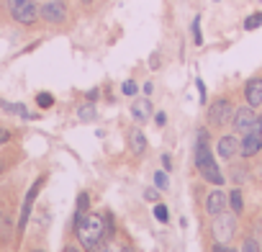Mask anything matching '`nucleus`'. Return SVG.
Returning a JSON list of instances; mask_svg holds the SVG:
<instances>
[{"label":"nucleus","instance_id":"nucleus-1","mask_svg":"<svg viewBox=\"0 0 262 252\" xmlns=\"http://www.w3.org/2000/svg\"><path fill=\"white\" fill-rule=\"evenodd\" d=\"M75 232L77 239L85 249H93L98 242H103L105 234V221L95 214H85V216H75Z\"/></svg>","mask_w":262,"mask_h":252},{"label":"nucleus","instance_id":"nucleus-41","mask_svg":"<svg viewBox=\"0 0 262 252\" xmlns=\"http://www.w3.org/2000/svg\"><path fill=\"white\" fill-rule=\"evenodd\" d=\"M11 3H16V0H11Z\"/></svg>","mask_w":262,"mask_h":252},{"label":"nucleus","instance_id":"nucleus-31","mask_svg":"<svg viewBox=\"0 0 262 252\" xmlns=\"http://www.w3.org/2000/svg\"><path fill=\"white\" fill-rule=\"evenodd\" d=\"M162 167H165V170L172 167V157H170V155H162Z\"/></svg>","mask_w":262,"mask_h":252},{"label":"nucleus","instance_id":"nucleus-36","mask_svg":"<svg viewBox=\"0 0 262 252\" xmlns=\"http://www.w3.org/2000/svg\"><path fill=\"white\" fill-rule=\"evenodd\" d=\"M62 252H82V249H80V247H77V244H67V247H64V249H62Z\"/></svg>","mask_w":262,"mask_h":252},{"label":"nucleus","instance_id":"nucleus-12","mask_svg":"<svg viewBox=\"0 0 262 252\" xmlns=\"http://www.w3.org/2000/svg\"><path fill=\"white\" fill-rule=\"evenodd\" d=\"M244 98H247V106H252V108L262 106V77H252L244 85Z\"/></svg>","mask_w":262,"mask_h":252},{"label":"nucleus","instance_id":"nucleus-5","mask_svg":"<svg viewBox=\"0 0 262 252\" xmlns=\"http://www.w3.org/2000/svg\"><path fill=\"white\" fill-rule=\"evenodd\" d=\"M11 13L18 24L24 26H31L36 24L39 18V8H36V0H16V3H11Z\"/></svg>","mask_w":262,"mask_h":252},{"label":"nucleus","instance_id":"nucleus-40","mask_svg":"<svg viewBox=\"0 0 262 252\" xmlns=\"http://www.w3.org/2000/svg\"><path fill=\"white\" fill-rule=\"evenodd\" d=\"M213 3H219V0H213Z\"/></svg>","mask_w":262,"mask_h":252},{"label":"nucleus","instance_id":"nucleus-25","mask_svg":"<svg viewBox=\"0 0 262 252\" xmlns=\"http://www.w3.org/2000/svg\"><path fill=\"white\" fill-rule=\"evenodd\" d=\"M242 252H262V249H259V242H257L254 237H247V239L242 242Z\"/></svg>","mask_w":262,"mask_h":252},{"label":"nucleus","instance_id":"nucleus-29","mask_svg":"<svg viewBox=\"0 0 262 252\" xmlns=\"http://www.w3.org/2000/svg\"><path fill=\"white\" fill-rule=\"evenodd\" d=\"M155 123H157V129H162V126L167 123V113H162V111L155 113Z\"/></svg>","mask_w":262,"mask_h":252},{"label":"nucleus","instance_id":"nucleus-4","mask_svg":"<svg viewBox=\"0 0 262 252\" xmlns=\"http://www.w3.org/2000/svg\"><path fill=\"white\" fill-rule=\"evenodd\" d=\"M231 116H234V108H231V103L226 98H219L216 103H211L208 113H206L211 126H226V123H231Z\"/></svg>","mask_w":262,"mask_h":252},{"label":"nucleus","instance_id":"nucleus-6","mask_svg":"<svg viewBox=\"0 0 262 252\" xmlns=\"http://www.w3.org/2000/svg\"><path fill=\"white\" fill-rule=\"evenodd\" d=\"M44 180H47V175H41V178H36V183L29 188V193H26V198H24V206H21V214H18V232L24 234L26 232V224H29V216H31V208H34V201H36V196H39V191L44 188Z\"/></svg>","mask_w":262,"mask_h":252},{"label":"nucleus","instance_id":"nucleus-39","mask_svg":"<svg viewBox=\"0 0 262 252\" xmlns=\"http://www.w3.org/2000/svg\"><path fill=\"white\" fill-rule=\"evenodd\" d=\"M0 221H3V214H0Z\"/></svg>","mask_w":262,"mask_h":252},{"label":"nucleus","instance_id":"nucleus-15","mask_svg":"<svg viewBox=\"0 0 262 252\" xmlns=\"http://www.w3.org/2000/svg\"><path fill=\"white\" fill-rule=\"evenodd\" d=\"M149 113H152V106H149V100H147V98L134 100V106H131V116H134L137 121H147V118H149Z\"/></svg>","mask_w":262,"mask_h":252},{"label":"nucleus","instance_id":"nucleus-16","mask_svg":"<svg viewBox=\"0 0 262 252\" xmlns=\"http://www.w3.org/2000/svg\"><path fill=\"white\" fill-rule=\"evenodd\" d=\"M198 173H201V178H203L206 183H211V185H224V183H226V178L221 175L219 165H213V167H206V170H198Z\"/></svg>","mask_w":262,"mask_h":252},{"label":"nucleus","instance_id":"nucleus-38","mask_svg":"<svg viewBox=\"0 0 262 252\" xmlns=\"http://www.w3.org/2000/svg\"><path fill=\"white\" fill-rule=\"evenodd\" d=\"M31 252H44V249H31Z\"/></svg>","mask_w":262,"mask_h":252},{"label":"nucleus","instance_id":"nucleus-21","mask_svg":"<svg viewBox=\"0 0 262 252\" xmlns=\"http://www.w3.org/2000/svg\"><path fill=\"white\" fill-rule=\"evenodd\" d=\"M36 103H39V108H52V106H54V95L44 90V93L36 95Z\"/></svg>","mask_w":262,"mask_h":252},{"label":"nucleus","instance_id":"nucleus-34","mask_svg":"<svg viewBox=\"0 0 262 252\" xmlns=\"http://www.w3.org/2000/svg\"><path fill=\"white\" fill-rule=\"evenodd\" d=\"M98 95H100V93H98V88H93V90H88V100H90V103H93V100H95Z\"/></svg>","mask_w":262,"mask_h":252},{"label":"nucleus","instance_id":"nucleus-19","mask_svg":"<svg viewBox=\"0 0 262 252\" xmlns=\"http://www.w3.org/2000/svg\"><path fill=\"white\" fill-rule=\"evenodd\" d=\"M88 208H90V196L82 191V193L77 196V211H75V216H85V214H90Z\"/></svg>","mask_w":262,"mask_h":252},{"label":"nucleus","instance_id":"nucleus-23","mask_svg":"<svg viewBox=\"0 0 262 252\" xmlns=\"http://www.w3.org/2000/svg\"><path fill=\"white\" fill-rule=\"evenodd\" d=\"M193 44H203V34H201V16L193 18Z\"/></svg>","mask_w":262,"mask_h":252},{"label":"nucleus","instance_id":"nucleus-18","mask_svg":"<svg viewBox=\"0 0 262 252\" xmlns=\"http://www.w3.org/2000/svg\"><path fill=\"white\" fill-rule=\"evenodd\" d=\"M95 116H98V111H95L93 103H85V106L77 108V118H80V121H93Z\"/></svg>","mask_w":262,"mask_h":252},{"label":"nucleus","instance_id":"nucleus-28","mask_svg":"<svg viewBox=\"0 0 262 252\" xmlns=\"http://www.w3.org/2000/svg\"><path fill=\"white\" fill-rule=\"evenodd\" d=\"M211 252H236V249H234V247H229V244H224V242H216Z\"/></svg>","mask_w":262,"mask_h":252},{"label":"nucleus","instance_id":"nucleus-32","mask_svg":"<svg viewBox=\"0 0 262 252\" xmlns=\"http://www.w3.org/2000/svg\"><path fill=\"white\" fill-rule=\"evenodd\" d=\"M90 252H108V244H105V242H98V244H95Z\"/></svg>","mask_w":262,"mask_h":252},{"label":"nucleus","instance_id":"nucleus-3","mask_svg":"<svg viewBox=\"0 0 262 252\" xmlns=\"http://www.w3.org/2000/svg\"><path fill=\"white\" fill-rule=\"evenodd\" d=\"M216 160H213V152H211V137L206 129L198 132L195 137V167L198 170H206V167H213Z\"/></svg>","mask_w":262,"mask_h":252},{"label":"nucleus","instance_id":"nucleus-13","mask_svg":"<svg viewBox=\"0 0 262 252\" xmlns=\"http://www.w3.org/2000/svg\"><path fill=\"white\" fill-rule=\"evenodd\" d=\"M128 147H131L134 155H144L147 152V137H144L142 129H131L128 132Z\"/></svg>","mask_w":262,"mask_h":252},{"label":"nucleus","instance_id":"nucleus-2","mask_svg":"<svg viewBox=\"0 0 262 252\" xmlns=\"http://www.w3.org/2000/svg\"><path fill=\"white\" fill-rule=\"evenodd\" d=\"M231 126L236 134H247V132H262V118L254 113L252 106H242L234 111L231 116Z\"/></svg>","mask_w":262,"mask_h":252},{"label":"nucleus","instance_id":"nucleus-7","mask_svg":"<svg viewBox=\"0 0 262 252\" xmlns=\"http://www.w3.org/2000/svg\"><path fill=\"white\" fill-rule=\"evenodd\" d=\"M234 232H236V216L234 214H219L216 216V221H213V237H216V242H229L231 237H234Z\"/></svg>","mask_w":262,"mask_h":252},{"label":"nucleus","instance_id":"nucleus-33","mask_svg":"<svg viewBox=\"0 0 262 252\" xmlns=\"http://www.w3.org/2000/svg\"><path fill=\"white\" fill-rule=\"evenodd\" d=\"M11 139V132H6V129H0V144H6Z\"/></svg>","mask_w":262,"mask_h":252},{"label":"nucleus","instance_id":"nucleus-11","mask_svg":"<svg viewBox=\"0 0 262 252\" xmlns=\"http://www.w3.org/2000/svg\"><path fill=\"white\" fill-rule=\"evenodd\" d=\"M226 208H229V196H226L224 191H211L208 198H206V211H208L211 216H219V214H224Z\"/></svg>","mask_w":262,"mask_h":252},{"label":"nucleus","instance_id":"nucleus-37","mask_svg":"<svg viewBox=\"0 0 262 252\" xmlns=\"http://www.w3.org/2000/svg\"><path fill=\"white\" fill-rule=\"evenodd\" d=\"M82 3H85V6H90V3H93V0H82Z\"/></svg>","mask_w":262,"mask_h":252},{"label":"nucleus","instance_id":"nucleus-24","mask_svg":"<svg viewBox=\"0 0 262 252\" xmlns=\"http://www.w3.org/2000/svg\"><path fill=\"white\" fill-rule=\"evenodd\" d=\"M155 188H160V191H167L170 188V180H167V173H155Z\"/></svg>","mask_w":262,"mask_h":252},{"label":"nucleus","instance_id":"nucleus-26","mask_svg":"<svg viewBox=\"0 0 262 252\" xmlns=\"http://www.w3.org/2000/svg\"><path fill=\"white\" fill-rule=\"evenodd\" d=\"M121 90H123V95H137V93H139V85H137L134 80H126Z\"/></svg>","mask_w":262,"mask_h":252},{"label":"nucleus","instance_id":"nucleus-17","mask_svg":"<svg viewBox=\"0 0 262 252\" xmlns=\"http://www.w3.org/2000/svg\"><path fill=\"white\" fill-rule=\"evenodd\" d=\"M229 206L234 208V214H242V211H244V196H242L239 188H234V191L229 193Z\"/></svg>","mask_w":262,"mask_h":252},{"label":"nucleus","instance_id":"nucleus-20","mask_svg":"<svg viewBox=\"0 0 262 252\" xmlns=\"http://www.w3.org/2000/svg\"><path fill=\"white\" fill-rule=\"evenodd\" d=\"M155 219H157L160 224H167V221H170V211H167L165 203H155Z\"/></svg>","mask_w":262,"mask_h":252},{"label":"nucleus","instance_id":"nucleus-35","mask_svg":"<svg viewBox=\"0 0 262 252\" xmlns=\"http://www.w3.org/2000/svg\"><path fill=\"white\" fill-rule=\"evenodd\" d=\"M149 67H152V70H157V67H160V59H157V54H152V59H149Z\"/></svg>","mask_w":262,"mask_h":252},{"label":"nucleus","instance_id":"nucleus-9","mask_svg":"<svg viewBox=\"0 0 262 252\" xmlns=\"http://www.w3.org/2000/svg\"><path fill=\"white\" fill-rule=\"evenodd\" d=\"M262 150V132H247L239 139V155L242 157H254Z\"/></svg>","mask_w":262,"mask_h":252},{"label":"nucleus","instance_id":"nucleus-14","mask_svg":"<svg viewBox=\"0 0 262 252\" xmlns=\"http://www.w3.org/2000/svg\"><path fill=\"white\" fill-rule=\"evenodd\" d=\"M0 108H6L8 113H16V116H21V118H26V121H34V118H36L34 113H29V108H26L24 103H8V100L0 98Z\"/></svg>","mask_w":262,"mask_h":252},{"label":"nucleus","instance_id":"nucleus-8","mask_svg":"<svg viewBox=\"0 0 262 252\" xmlns=\"http://www.w3.org/2000/svg\"><path fill=\"white\" fill-rule=\"evenodd\" d=\"M39 16L47 21V24H64L67 21V6L64 0H49L39 8Z\"/></svg>","mask_w":262,"mask_h":252},{"label":"nucleus","instance_id":"nucleus-30","mask_svg":"<svg viewBox=\"0 0 262 252\" xmlns=\"http://www.w3.org/2000/svg\"><path fill=\"white\" fill-rule=\"evenodd\" d=\"M195 88H198V95H201V103H206V85H203V80H201V77L195 80Z\"/></svg>","mask_w":262,"mask_h":252},{"label":"nucleus","instance_id":"nucleus-10","mask_svg":"<svg viewBox=\"0 0 262 252\" xmlns=\"http://www.w3.org/2000/svg\"><path fill=\"white\" fill-rule=\"evenodd\" d=\"M216 155L221 160H231L234 155H239V139L234 134H224L219 142H216Z\"/></svg>","mask_w":262,"mask_h":252},{"label":"nucleus","instance_id":"nucleus-22","mask_svg":"<svg viewBox=\"0 0 262 252\" xmlns=\"http://www.w3.org/2000/svg\"><path fill=\"white\" fill-rule=\"evenodd\" d=\"M262 26V13H252L247 21H244V29L247 31H254V29H259Z\"/></svg>","mask_w":262,"mask_h":252},{"label":"nucleus","instance_id":"nucleus-27","mask_svg":"<svg viewBox=\"0 0 262 252\" xmlns=\"http://www.w3.org/2000/svg\"><path fill=\"white\" fill-rule=\"evenodd\" d=\"M144 201L160 203V188H147V191H144Z\"/></svg>","mask_w":262,"mask_h":252}]
</instances>
